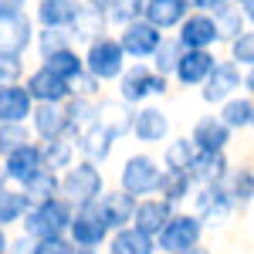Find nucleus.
<instances>
[{
    "mask_svg": "<svg viewBox=\"0 0 254 254\" xmlns=\"http://www.w3.org/2000/svg\"><path fill=\"white\" fill-rule=\"evenodd\" d=\"M102 190H105V176L98 170V163H88V159L78 156L68 170L58 173V196H64L71 207L88 203V200H98Z\"/></svg>",
    "mask_w": 254,
    "mask_h": 254,
    "instance_id": "obj_1",
    "label": "nucleus"
},
{
    "mask_svg": "<svg viewBox=\"0 0 254 254\" xmlns=\"http://www.w3.org/2000/svg\"><path fill=\"white\" fill-rule=\"evenodd\" d=\"M116 88H119V98L129 102V105H142L156 95H166L170 92V78L156 75L149 68V61H132L122 68V75L116 78Z\"/></svg>",
    "mask_w": 254,
    "mask_h": 254,
    "instance_id": "obj_2",
    "label": "nucleus"
},
{
    "mask_svg": "<svg viewBox=\"0 0 254 254\" xmlns=\"http://www.w3.org/2000/svg\"><path fill=\"white\" fill-rule=\"evenodd\" d=\"M81 61H85V71L95 75L102 85H112V81L122 75V68L129 64L126 51L119 48L116 34H102V38L88 41L85 51H81Z\"/></svg>",
    "mask_w": 254,
    "mask_h": 254,
    "instance_id": "obj_3",
    "label": "nucleus"
},
{
    "mask_svg": "<svg viewBox=\"0 0 254 254\" xmlns=\"http://www.w3.org/2000/svg\"><path fill=\"white\" fill-rule=\"evenodd\" d=\"M71 203L64 196H51V200H41V203H31L27 214L20 217L24 224V234L27 237H55L68 231V220H71Z\"/></svg>",
    "mask_w": 254,
    "mask_h": 254,
    "instance_id": "obj_4",
    "label": "nucleus"
},
{
    "mask_svg": "<svg viewBox=\"0 0 254 254\" xmlns=\"http://www.w3.org/2000/svg\"><path fill=\"white\" fill-rule=\"evenodd\" d=\"M203 241V220L190 210H173V217L159 227L156 234V251L159 254H183L190 251L193 244Z\"/></svg>",
    "mask_w": 254,
    "mask_h": 254,
    "instance_id": "obj_5",
    "label": "nucleus"
},
{
    "mask_svg": "<svg viewBox=\"0 0 254 254\" xmlns=\"http://www.w3.org/2000/svg\"><path fill=\"white\" fill-rule=\"evenodd\" d=\"M109 224H105V217L98 210L95 200H88V203H78L75 210H71V220H68V241L75 244V248H102L105 244V237H109Z\"/></svg>",
    "mask_w": 254,
    "mask_h": 254,
    "instance_id": "obj_6",
    "label": "nucleus"
},
{
    "mask_svg": "<svg viewBox=\"0 0 254 254\" xmlns=\"http://www.w3.org/2000/svg\"><path fill=\"white\" fill-rule=\"evenodd\" d=\"M163 173L159 159H153L149 153H132L119 170V187L132 196H149L156 190V180Z\"/></svg>",
    "mask_w": 254,
    "mask_h": 254,
    "instance_id": "obj_7",
    "label": "nucleus"
},
{
    "mask_svg": "<svg viewBox=\"0 0 254 254\" xmlns=\"http://www.w3.org/2000/svg\"><path fill=\"white\" fill-rule=\"evenodd\" d=\"M119 48L126 51V58L129 61H149V55L156 51V44L163 41V31L159 27H153L149 20H129V24H122L119 27Z\"/></svg>",
    "mask_w": 254,
    "mask_h": 254,
    "instance_id": "obj_8",
    "label": "nucleus"
},
{
    "mask_svg": "<svg viewBox=\"0 0 254 254\" xmlns=\"http://www.w3.org/2000/svg\"><path fill=\"white\" fill-rule=\"evenodd\" d=\"M190 200H193V214L203 220V227L210 224H224L227 217L237 214L234 200L227 196V190H224V183H210V187H193V193H190Z\"/></svg>",
    "mask_w": 254,
    "mask_h": 254,
    "instance_id": "obj_9",
    "label": "nucleus"
},
{
    "mask_svg": "<svg viewBox=\"0 0 254 254\" xmlns=\"http://www.w3.org/2000/svg\"><path fill=\"white\" fill-rule=\"evenodd\" d=\"M241 71L244 68H237L234 61H214V68H210V75L203 78V85H200V98L207 102V105H220L224 98H231L241 92Z\"/></svg>",
    "mask_w": 254,
    "mask_h": 254,
    "instance_id": "obj_10",
    "label": "nucleus"
},
{
    "mask_svg": "<svg viewBox=\"0 0 254 254\" xmlns=\"http://www.w3.org/2000/svg\"><path fill=\"white\" fill-rule=\"evenodd\" d=\"M0 166H3L7 183L24 187V183L38 173V170H44V163H41V146L34 142V139H27V142L14 146L10 153H3V156H0Z\"/></svg>",
    "mask_w": 254,
    "mask_h": 254,
    "instance_id": "obj_11",
    "label": "nucleus"
},
{
    "mask_svg": "<svg viewBox=\"0 0 254 254\" xmlns=\"http://www.w3.org/2000/svg\"><path fill=\"white\" fill-rule=\"evenodd\" d=\"M214 61H217L214 48H183V55H180V61H176L170 78L176 85H183V88H200L203 78L210 75Z\"/></svg>",
    "mask_w": 254,
    "mask_h": 254,
    "instance_id": "obj_12",
    "label": "nucleus"
},
{
    "mask_svg": "<svg viewBox=\"0 0 254 254\" xmlns=\"http://www.w3.org/2000/svg\"><path fill=\"white\" fill-rule=\"evenodd\" d=\"M129 136H136L146 146H159V142L170 139V116L159 105L142 102V105H136V112H132V132Z\"/></svg>",
    "mask_w": 254,
    "mask_h": 254,
    "instance_id": "obj_13",
    "label": "nucleus"
},
{
    "mask_svg": "<svg viewBox=\"0 0 254 254\" xmlns=\"http://www.w3.org/2000/svg\"><path fill=\"white\" fill-rule=\"evenodd\" d=\"M176 41H180L183 48H214V44H220V38H217V24H214V14L190 10L187 17L176 24Z\"/></svg>",
    "mask_w": 254,
    "mask_h": 254,
    "instance_id": "obj_14",
    "label": "nucleus"
},
{
    "mask_svg": "<svg viewBox=\"0 0 254 254\" xmlns=\"http://www.w3.org/2000/svg\"><path fill=\"white\" fill-rule=\"evenodd\" d=\"M132 112H136V105L122 102L119 95L95 102V126H102L112 139H126L132 132Z\"/></svg>",
    "mask_w": 254,
    "mask_h": 254,
    "instance_id": "obj_15",
    "label": "nucleus"
},
{
    "mask_svg": "<svg viewBox=\"0 0 254 254\" xmlns=\"http://www.w3.org/2000/svg\"><path fill=\"white\" fill-rule=\"evenodd\" d=\"M190 142L200 153H224L234 142V132L220 122V116H200L190 129Z\"/></svg>",
    "mask_w": 254,
    "mask_h": 254,
    "instance_id": "obj_16",
    "label": "nucleus"
},
{
    "mask_svg": "<svg viewBox=\"0 0 254 254\" xmlns=\"http://www.w3.org/2000/svg\"><path fill=\"white\" fill-rule=\"evenodd\" d=\"M173 203H166L163 196H156V193H149V196H139L136 200V210H132V227H139L142 234H149V237H156L159 234V227L173 217Z\"/></svg>",
    "mask_w": 254,
    "mask_h": 254,
    "instance_id": "obj_17",
    "label": "nucleus"
},
{
    "mask_svg": "<svg viewBox=\"0 0 254 254\" xmlns=\"http://www.w3.org/2000/svg\"><path fill=\"white\" fill-rule=\"evenodd\" d=\"M24 88H27V95L34 98V102H64V98L71 95V85L64 78H58L55 71H48L44 64H38L31 75H24Z\"/></svg>",
    "mask_w": 254,
    "mask_h": 254,
    "instance_id": "obj_18",
    "label": "nucleus"
},
{
    "mask_svg": "<svg viewBox=\"0 0 254 254\" xmlns=\"http://www.w3.org/2000/svg\"><path fill=\"white\" fill-rule=\"evenodd\" d=\"M27 126H31V136L34 139L68 136L61 102H34V105H31V116H27Z\"/></svg>",
    "mask_w": 254,
    "mask_h": 254,
    "instance_id": "obj_19",
    "label": "nucleus"
},
{
    "mask_svg": "<svg viewBox=\"0 0 254 254\" xmlns=\"http://www.w3.org/2000/svg\"><path fill=\"white\" fill-rule=\"evenodd\" d=\"M102 248H105V254H156V237L142 234L139 227L126 224V227L109 231Z\"/></svg>",
    "mask_w": 254,
    "mask_h": 254,
    "instance_id": "obj_20",
    "label": "nucleus"
},
{
    "mask_svg": "<svg viewBox=\"0 0 254 254\" xmlns=\"http://www.w3.org/2000/svg\"><path fill=\"white\" fill-rule=\"evenodd\" d=\"M31 44H34V20H31V14L0 20V51L24 58L31 51Z\"/></svg>",
    "mask_w": 254,
    "mask_h": 254,
    "instance_id": "obj_21",
    "label": "nucleus"
},
{
    "mask_svg": "<svg viewBox=\"0 0 254 254\" xmlns=\"http://www.w3.org/2000/svg\"><path fill=\"white\" fill-rule=\"evenodd\" d=\"M136 200H139V196L126 193V190L119 187V190H102L95 203H98V210H102V217H105V224L116 231V227H126V224L132 220Z\"/></svg>",
    "mask_w": 254,
    "mask_h": 254,
    "instance_id": "obj_22",
    "label": "nucleus"
},
{
    "mask_svg": "<svg viewBox=\"0 0 254 254\" xmlns=\"http://www.w3.org/2000/svg\"><path fill=\"white\" fill-rule=\"evenodd\" d=\"M231 170V159H227V149L224 153H200L196 149L193 163L187 166V176L193 180V187H210V183H220Z\"/></svg>",
    "mask_w": 254,
    "mask_h": 254,
    "instance_id": "obj_23",
    "label": "nucleus"
},
{
    "mask_svg": "<svg viewBox=\"0 0 254 254\" xmlns=\"http://www.w3.org/2000/svg\"><path fill=\"white\" fill-rule=\"evenodd\" d=\"M190 14V3L187 0H146L142 3V20H149L153 27H159L163 34L176 31V24Z\"/></svg>",
    "mask_w": 254,
    "mask_h": 254,
    "instance_id": "obj_24",
    "label": "nucleus"
},
{
    "mask_svg": "<svg viewBox=\"0 0 254 254\" xmlns=\"http://www.w3.org/2000/svg\"><path fill=\"white\" fill-rule=\"evenodd\" d=\"M112 149H116V139L109 136L102 126H88L85 132L75 136V153H78L81 159H88V163H98V166L109 163Z\"/></svg>",
    "mask_w": 254,
    "mask_h": 254,
    "instance_id": "obj_25",
    "label": "nucleus"
},
{
    "mask_svg": "<svg viewBox=\"0 0 254 254\" xmlns=\"http://www.w3.org/2000/svg\"><path fill=\"white\" fill-rule=\"evenodd\" d=\"M109 27H112V24L105 17V10H95V7H85V3H81L75 20L68 24V34H71L75 44H88V41L109 34Z\"/></svg>",
    "mask_w": 254,
    "mask_h": 254,
    "instance_id": "obj_26",
    "label": "nucleus"
},
{
    "mask_svg": "<svg viewBox=\"0 0 254 254\" xmlns=\"http://www.w3.org/2000/svg\"><path fill=\"white\" fill-rule=\"evenodd\" d=\"M220 122L231 129V132H248L254 126V98L248 92H237V95L224 98L220 102Z\"/></svg>",
    "mask_w": 254,
    "mask_h": 254,
    "instance_id": "obj_27",
    "label": "nucleus"
},
{
    "mask_svg": "<svg viewBox=\"0 0 254 254\" xmlns=\"http://www.w3.org/2000/svg\"><path fill=\"white\" fill-rule=\"evenodd\" d=\"M34 98L27 95L24 81H10L0 85V122H27Z\"/></svg>",
    "mask_w": 254,
    "mask_h": 254,
    "instance_id": "obj_28",
    "label": "nucleus"
},
{
    "mask_svg": "<svg viewBox=\"0 0 254 254\" xmlns=\"http://www.w3.org/2000/svg\"><path fill=\"white\" fill-rule=\"evenodd\" d=\"M78 0H38L34 3V24L38 27H68L78 14Z\"/></svg>",
    "mask_w": 254,
    "mask_h": 254,
    "instance_id": "obj_29",
    "label": "nucleus"
},
{
    "mask_svg": "<svg viewBox=\"0 0 254 254\" xmlns=\"http://www.w3.org/2000/svg\"><path fill=\"white\" fill-rule=\"evenodd\" d=\"M95 102L98 98H85V95H68L61 102V109H64V126H68V139H75L78 132H85L88 126H95Z\"/></svg>",
    "mask_w": 254,
    "mask_h": 254,
    "instance_id": "obj_30",
    "label": "nucleus"
},
{
    "mask_svg": "<svg viewBox=\"0 0 254 254\" xmlns=\"http://www.w3.org/2000/svg\"><path fill=\"white\" fill-rule=\"evenodd\" d=\"M38 146H41V163H44L48 170H55V173L68 170V166L78 159V153H75V139H68V136L38 139Z\"/></svg>",
    "mask_w": 254,
    "mask_h": 254,
    "instance_id": "obj_31",
    "label": "nucleus"
},
{
    "mask_svg": "<svg viewBox=\"0 0 254 254\" xmlns=\"http://www.w3.org/2000/svg\"><path fill=\"white\" fill-rule=\"evenodd\" d=\"M156 196H163L166 203H173V207H180V203H187L190 200V193H193V180L183 173V170H163L156 180V190H153Z\"/></svg>",
    "mask_w": 254,
    "mask_h": 254,
    "instance_id": "obj_32",
    "label": "nucleus"
},
{
    "mask_svg": "<svg viewBox=\"0 0 254 254\" xmlns=\"http://www.w3.org/2000/svg\"><path fill=\"white\" fill-rule=\"evenodd\" d=\"M220 183H224V190H227V196L234 200L237 210H248V207H251V200H254V173H251V166H241V170L231 166Z\"/></svg>",
    "mask_w": 254,
    "mask_h": 254,
    "instance_id": "obj_33",
    "label": "nucleus"
},
{
    "mask_svg": "<svg viewBox=\"0 0 254 254\" xmlns=\"http://www.w3.org/2000/svg\"><path fill=\"white\" fill-rule=\"evenodd\" d=\"M180 55H183V44L176 41V34H163V41L156 44V51L149 55V68L156 71V75H163V78H170L176 68V61H180Z\"/></svg>",
    "mask_w": 254,
    "mask_h": 254,
    "instance_id": "obj_34",
    "label": "nucleus"
},
{
    "mask_svg": "<svg viewBox=\"0 0 254 254\" xmlns=\"http://www.w3.org/2000/svg\"><path fill=\"white\" fill-rule=\"evenodd\" d=\"M41 64H44L48 71H55L58 78H64V81H71L75 75H81V71H85V61H81V51H78V48H61V51H55V55L41 58Z\"/></svg>",
    "mask_w": 254,
    "mask_h": 254,
    "instance_id": "obj_35",
    "label": "nucleus"
},
{
    "mask_svg": "<svg viewBox=\"0 0 254 254\" xmlns=\"http://www.w3.org/2000/svg\"><path fill=\"white\" fill-rule=\"evenodd\" d=\"M31 200L24 196L20 187H0V227H10V224H20V217L27 214Z\"/></svg>",
    "mask_w": 254,
    "mask_h": 254,
    "instance_id": "obj_36",
    "label": "nucleus"
},
{
    "mask_svg": "<svg viewBox=\"0 0 254 254\" xmlns=\"http://www.w3.org/2000/svg\"><path fill=\"white\" fill-rule=\"evenodd\" d=\"M196 156V146L190 142V136H176V139H166V146H163V170H183L187 173V166L193 163Z\"/></svg>",
    "mask_w": 254,
    "mask_h": 254,
    "instance_id": "obj_37",
    "label": "nucleus"
},
{
    "mask_svg": "<svg viewBox=\"0 0 254 254\" xmlns=\"http://www.w3.org/2000/svg\"><path fill=\"white\" fill-rule=\"evenodd\" d=\"M214 24H217V38L227 44V41H234L244 27H251V17L241 14L237 3H227V7H220V10L214 14Z\"/></svg>",
    "mask_w": 254,
    "mask_h": 254,
    "instance_id": "obj_38",
    "label": "nucleus"
},
{
    "mask_svg": "<svg viewBox=\"0 0 254 254\" xmlns=\"http://www.w3.org/2000/svg\"><path fill=\"white\" fill-rule=\"evenodd\" d=\"M31 48L41 58H48V55H55L61 48H75V41L68 34V27H34V44Z\"/></svg>",
    "mask_w": 254,
    "mask_h": 254,
    "instance_id": "obj_39",
    "label": "nucleus"
},
{
    "mask_svg": "<svg viewBox=\"0 0 254 254\" xmlns=\"http://www.w3.org/2000/svg\"><path fill=\"white\" fill-rule=\"evenodd\" d=\"M20 190H24V196H27L31 203L51 200V196H58V173L44 166V170H38V173L31 176V180H27V183H24Z\"/></svg>",
    "mask_w": 254,
    "mask_h": 254,
    "instance_id": "obj_40",
    "label": "nucleus"
},
{
    "mask_svg": "<svg viewBox=\"0 0 254 254\" xmlns=\"http://www.w3.org/2000/svg\"><path fill=\"white\" fill-rule=\"evenodd\" d=\"M142 3H146V0H109L105 17H109V24L122 27V24H129V20L142 17Z\"/></svg>",
    "mask_w": 254,
    "mask_h": 254,
    "instance_id": "obj_41",
    "label": "nucleus"
},
{
    "mask_svg": "<svg viewBox=\"0 0 254 254\" xmlns=\"http://www.w3.org/2000/svg\"><path fill=\"white\" fill-rule=\"evenodd\" d=\"M231 44V61H234L237 68H251L254 64V31L251 27H244L234 41H227Z\"/></svg>",
    "mask_w": 254,
    "mask_h": 254,
    "instance_id": "obj_42",
    "label": "nucleus"
},
{
    "mask_svg": "<svg viewBox=\"0 0 254 254\" xmlns=\"http://www.w3.org/2000/svg\"><path fill=\"white\" fill-rule=\"evenodd\" d=\"M27 139H34L27 122H0V156L10 153V149L20 146V142H27Z\"/></svg>",
    "mask_w": 254,
    "mask_h": 254,
    "instance_id": "obj_43",
    "label": "nucleus"
},
{
    "mask_svg": "<svg viewBox=\"0 0 254 254\" xmlns=\"http://www.w3.org/2000/svg\"><path fill=\"white\" fill-rule=\"evenodd\" d=\"M31 254H75V244L68 241V234L31 237Z\"/></svg>",
    "mask_w": 254,
    "mask_h": 254,
    "instance_id": "obj_44",
    "label": "nucleus"
},
{
    "mask_svg": "<svg viewBox=\"0 0 254 254\" xmlns=\"http://www.w3.org/2000/svg\"><path fill=\"white\" fill-rule=\"evenodd\" d=\"M20 78H24V58L0 51V85H10V81H20Z\"/></svg>",
    "mask_w": 254,
    "mask_h": 254,
    "instance_id": "obj_45",
    "label": "nucleus"
},
{
    "mask_svg": "<svg viewBox=\"0 0 254 254\" xmlns=\"http://www.w3.org/2000/svg\"><path fill=\"white\" fill-rule=\"evenodd\" d=\"M68 85H71V95H85V98H98V95H102V88H105V85H102L95 75H88V71L75 75Z\"/></svg>",
    "mask_w": 254,
    "mask_h": 254,
    "instance_id": "obj_46",
    "label": "nucleus"
},
{
    "mask_svg": "<svg viewBox=\"0 0 254 254\" xmlns=\"http://www.w3.org/2000/svg\"><path fill=\"white\" fill-rule=\"evenodd\" d=\"M27 14V0H0V20H10Z\"/></svg>",
    "mask_w": 254,
    "mask_h": 254,
    "instance_id": "obj_47",
    "label": "nucleus"
},
{
    "mask_svg": "<svg viewBox=\"0 0 254 254\" xmlns=\"http://www.w3.org/2000/svg\"><path fill=\"white\" fill-rule=\"evenodd\" d=\"M190 10H203V14H217L220 7H227L231 0H187Z\"/></svg>",
    "mask_w": 254,
    "mask_h": 254,
    "instance_id": "obj_48",
    "label": "nucleus"
},
{
    "mask_svg": "<svg viewBox=\"0 0 254 254\" xmlns=\"http://www.w3.org/2000/svg\"><path fill=\"white\" fill-rule=\"evenodd\" d=\"M3 254H31V237L24 234V237H17V241H7V251Z\"/></svg>",
    "mask_w": 254,
    "mask_h": 254,
    "instance_id": "obj_49",
    "label": "nucleus"
},
{
    "mask_svg": "<svg viewBox=\"0 0 254 254\" xmlns=\"http://www.w3.org/2000/svg\"><path fill=\"white\" fill-rule=\"evenodd\" d=\"M231 3H237V7H241V14H248V17L254 14V0H231Z\"/></svg>",
    "mask_w": 254,
    "mask_h": 254,
    "instance_id": "obj_50",
    "label": "nucleus"
},
{
    "mask_svg": "<svg viewBox=\"0 0 254 254\" xmlns=\"http://www.w3.org/2000/svg\"><path fill=\"white\" fill-rule=\"evenodd\" d=\"M85 7H95V10H105V7H109V0H85Z\"/></svg>",
    "mask_w": 254,
    "mask_h": 254,
    "instance_id": "obj_51",
    "label": "nucleus"
},
{
    "mask_svg": "<svg viewBox=\"0 0 254 254\" xmlns=\"http://www.w3.org/2000/svg\"><path fill=\"white\" fill-rule=\"evenodd\" d=\"M183 254H214V251H210V248H203V244H193L190 251H183Z\"/></svg>",
    "mask_w": 254,
    "mask_h": 254,
    "instance_id": "obj_52",
    "label": "nucleus"
},
{
    "mask_svg": "<svg viewBox=\"0 0 254 254\" xmlns=\"http://www.w3.org/2000/svg\"><path fill=\"white\" fill-rule=\"evenodd\" d=\"M7 241H10V237H7V227H0V254L7 251Z\"/></svg>",
    "mask_w": 254,
    "mask_h": 254,
    "instance_id": "obj_53",
    "label": "nucleus"
},
{
    "mask_svg": "<svg viewBox=\"0 0 254 254\" xmlns=\"http://www.w3.org/2000/svg\"><path fill=\"white\" fill-rule=\"evenodd\" d=\"M75 254H105L102 248H75Z\"/></svg>",
    "mask_w": 254,
    "mask_h": 254,
    "instance_id": "obj_54",
    "label": "nucleus"
},
{
    "mask_svg": "<svg viewBox=\"0 0 254 254\" xmlns=\"http://www.w3.org/2000/svg\"><path fill=\"white\" fill-rule=\"evenodd\" d=\"M0 187H7V176H3V166H0Z\"/></svg>",
    "mask_w": 254,
    "mask_h": 254,
    "instance_id": "obj_55",
    "label": "nucleus"
}]
</instances>
